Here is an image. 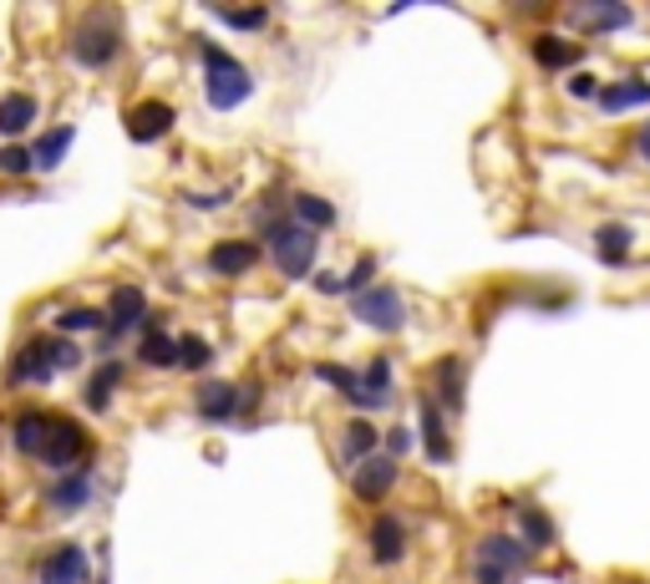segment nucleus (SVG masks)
Instances as JSON below:
<instances>
[{
  "label": "nucleus",
  "mask_w": 650,
  "mask_h": 584,
  "mask_svg": "<svg viewBox=\"0 0 650 584\" xmlns=\"http://www.w3.org/2000/svg\"><path fill=\"white\" fill-rule=\"evenodd\" d=\"M386 457H392V463H397L401 453H407V448H412V432H407V427H392V432H386Z\"/></svg>",
  "instance_id": "nucleus-37"
},
{
  "label": "nucleus",
  "mask_w": 650,
  "mask_h": 584,
  "mask_svg": "<svg viewBox=\"0 0 650 584\" xmlns=\"http://www.w3.org/2000/svg\"><path fill=\"white\" fill-rule=\"evenodd\" d=\"M382 448V432L366 422V417H351V427H346V448H340V457L346 463H366L371 453Z\"/></svg>",
  "instance_id": "nucleus-24"
},
{
  "label": "nucleus",
  "mask_w": 650,
  "mask_h": 584,
  "mask_svg": "<svg viewBox=\"0 0 650 584\" xmlns=\"http://www.w3.org/2000/svg\"><path fill=\"white\" fill-rule=\"evenodd\" d=\"M72 61L76 67H87V72H103V67H112L122 51V21L112 11H87L82 15V26L72 31Z\"/></svg>",
  "instance_id": "nucleus-2"
},
{
  "label": "nucleus",
  "mask_w": 650,
  "mask_h": 584,
  "mask_svg": "<svg viewBox=\"0 0 650 584\" xmlns=\"http://www.w3.org/2000/svg\"><path fill=\"white\" fill-rule=\"evenodd\" d=\"M260 264V245L254 239H219V245L208 249V270L214 275H244Z\"/></svg>",
  "instance_id": "nucleus-13"
},
{
  "label": "nucleus",
  "mask_w": 650,
  "mask_h": 584,
  "mask_svg": "<svg viewBox=\"0 0 650 584\" xmlns=\"http://www.w3.org/2000/svg\"><path fill=\"white\" fill-rule=\"evenodd\" d=\"M31 122H36V97L5 92V97H0V138H21Z\"/></svg>",
  "instance_id": "nucleus-20"
},
{
  "label": "nucleus",
  "mask_w": 650,
  "mask_h": 584,
  "mask_svg": "<svg viewBox=\"0 0 650 584\" xmlns=\"http://www.w3.org/2000/svg\"><path fill=\"white\" fill-rule=\"evenodd\" d=\"M198 57H204V97L214 112H234L239 103L254 97V76L244 61H234L229 51H219L214 41H198Z\"/></svg>",
  "instance_id": "nucleus-1"
},
{
  "label": "nucleus",
  "mask_w": 650,
  "mask_h": 584,
  "mask_svg": "<svg viewBox=\"0 0 650 584\" xmlns=\"http://www.w3.org/2000/svg\"><path fill=\"white\" fill-rule=\"evenodd\" d=\"M148 321V295L137 290V285H118V290L107 295V341H122L128 331H137V325Z\"/></svg>",
  "instance_id": "nucleus-8"
},
{
  "label": "nucleus",
  "mask_w": 650,
  "mask_h": 584,
  "mask_svg": "<svg viewBox=\"0 0 650 584\" xmlns=\"http://www.w3.org/2000/svg\"><path fill=\"white\" fill-rule=\"evenodd\" d=\"M315 377L321 381H330V386H336V392H346V402H351V407H382V402H376V396H366V386H361V371H351V366H336V361H321L315 366Z\"/></svg>",
  "instance_id": "nucleus-19"
},
{
  "label": "nucleus",
  "mask_w": 650,
  "mask_h": 584,
  "mask_svg": "<svg viewBox=\"0 0 650 584\" xmlns=\"http://www.w3.org/2000/svg\"><path fill=\"white\" fill-rule=\"evenodd\" d=\"M224 199H229V193H193L189 204H193V208H219Z\"/></svg>",
  "instance_id": "nucleus-39"
},
{
  "label": "nucleus",
  "mask_w": 650,
  "mask_h": 584,
  "mask_svg": "<svg viewBox=\"0 0 650 584\" xmlns=\"http://www.w3.org/2000/svg\"><path fill=\"white\" fill-rule=\"evenodd\" d=\"M224 21V26H234V31H260L269 21L265 5H250V11H214Z\"/></svg>",
  "instance_id": "nucleus-36"
},
{
  "label": "nucleus",
  "mask_w": 650,
  "mask_h": 584,
  "mask_svg": "<svg viewBox=\"0 0 650 584\" xmlns=\"http://www.w3.org/2000/svg\"><path fill=\"white\" fill-rule=\"evenodd\" d=\"M366 539H371V559H376V564H397V559L407 555V524L392 519V513L366 528Z\"/></svg>",
  "instance_id": "nucleus-15"
},
{
  "label": "nucleus",
  "mask_w": 650,
  "mask_h": 584,
  "mask_svg": "<svg viewBox=\"0 0 650 584\" xmlns=\"http://www.w3.org/2000/svg\"><path fill=\"white\" fill-rule=\"evenodd\" d=\"M371 275H376V260H371V254H361V260L351 264V275L340 279V295H361V290H371Z\"/></svg>",
  "instance_id": "nucleus-35"
},
{
  "label": "nucleus",
  "mask_w": 650,
  "mask_h": 584,
  "mask_svg": "<svg viewBox=\"0 0 650 584\" xmlns=\"http://www.w3.org/2000/svg\"><path fill=\"white\" fill-rule=\"evenodd\" d=\"M518 528H523L529 549H549L554 544V524H549V513L539 503H518Z\"/></svg>",
  "instance_id": "nucleus-26"
},
{
  "label": "nucleus",
  "mask_w": 650,
  "mask_h": 584,
  "mask_svg": "<svg viewBox=\"0 0 650 584\" xmlns=\"http://www.w3.org/2000/svg\"><path fill=\"white\" fill-rule=\"evenodd\" d=\"M61 336H87V331H103V310L92 306H76V310H61Z\"/></svg>",
  "instance_id": "nucleus-31"
},
{
  "label": "nucleus",
  "mask_w": 650,
  "mask_h": 584,
  "mask_svg": "<svg viewBox=\"0 0 650 584\" xmlns=\"http://www.w3.org/2000/svg\"><path fill=\"white\" fill-rule=\"evenodd\" d=\"M361 386H366V396L386 402V392H392V361H386V356H376V361L361 371Z\"/></svg>",
  "instance_id": "nucleus-33"
},
{
  "label": "nucleus",
  "mask_w": 650,
  "mask_h": 584,
  "mask_svg": "<svg viewBox=\"0 0 650 584\" xmlns=\"http://www.w3.org/2000/svg\"><path fill=\"white\" fill-rule=\"evenodd\" d=\"M137 361L153 366V371H168L178 366V341L162 331L158 321H143V341H137Z\"/></svg>",
  "instance_id": "nucleus-16"
},
{
  "label": "nucleus",
  "mask_w": 650,
  "mask_h": 584,
  "mask_svg": "<svg viewBox=\"0 0 650 584\" xmlns=\"http://www.w3.org/2000/svg\"><path fill=\"white\" fill-rule=\"evenodd\" d=\"M173 132V107L168 103H137L128 107V138L133 143H158Z\"/></svg>",
  "instance_id": "nucleus-10"
},
{
  "label": "nucleus",
  "mask_w": 650,
  "mask_h": 584,
  "mask_svg": "<svg viewBox=\"0 0 650 584\" xmlns=\"http://www.w3.org/2000/svg\"><path fill=\"white\" fill-rule=\"evenodd\" d=\"M87 457H92V438L82 432V422H72V417H57V422H51V438H46V448H41V457H36V463L57 467V473H72V467L87 463Z\"/></svg>",
  "instance_id": "nucleus-6"
},
{
  "label": "nucleus",
  "mask_w": 650,
  "mask_h": 584,
  "mask_svg": "<svg viewBox=\"0 0 650 584\" xmlns=\"http://www.w3.org/2000/svg\"><path fill=\"white\" fill-rule=\"evenodd\" d=\"M569 92H575V97H594V92H600V82H594L590 72H575V76H569Z\"/></svg>",
  "instance_id": "nucleus-38"
},
{
  "label": "nucleus",
  "mask_w": 650,
  "mask_h": 584,
  "mask_svg": "<svg viewBox=\"0 0 650 584\" xmlns=\"http://www.w3.org/2000/svg\"><path fill=\"white\" fill-rule=\"evenodd\" d=\"M636 147H640V158L650 163V122H646V128H640V143H636Z\"/></svg>",
  "instance_id": "nucleus-41"
},
{
  "label": "nucleus",
  "mask_w": 650,
  "mask_h": 584,
  "mask_svg": "<svg viewBox=\"0 0 650 584\" xmlns=\"http://www.w3.org/2000/svg\"><path fill=\"white\" fill-rule=\"evenodd\" d=\"M594 103L605 107V112H630V107H646V103H650V82H640V76L610 82V87L594 92Z\"/></svg>",
  "instance_id": "nucleus-18"
},
{
  "label": "nucleus",
  "mask_w": 650,
  "mask_h": 584,
  "mask_svg": "<svg viewBox=\"0 0 650 584\" xmlns=\"http://www.w3.org/2000/svg\"><path fill=\"white\" fill-rule=\"evenodd\" d=\"M533 61H539V67H544V72H564V67H575L579 57H585V51H579V46H569L564 41V36H533Z\"/></svg>",
  "instance_id": "nucleus-21"
},
{
  "label": "nucleus",
  "mask_w": 650,
  "mask_h": 584,
  "mask_svg": "<svg viewBox=\"0 0 650 584\" xmlns=\"http://www.w3.org/2000/svg\"><path fill=\"white\" fill-rule=\"evenodd\" d=\"M208 361H214V346H208L204 336H183V341H178V366H183V371H204Z\"/></svg>",
  "instance_id": "nucleus-32"
},
{
  "label": "nucleus",
  "mask_w": 650,
  "mask_h": 584,
  "mask_svg": "<svg viewBox=\"0 0 650 584\" xmlns=\"http://www.w3.org/2000/svg\"><path fill=\"white\" fill-rule=\"evenodd\" d=\"M118 381H122V366H118V361H103V371L87 381V407H92V412H107V407H112V392H118Z\"/></svg>",
  "instance_id": "nucleus-29"
},
{
  "label": "nucleus",
  "mask_w": 650,
  "mask_h": 584,
  "mask_svg": "<svg viewBox=\"0 0 650 584\" xmlns=\"http://www.w3.org/2000/svg\"><path fill=\"white\" fill-rule=\"evenodd\" d=\"M36 163H31V147L26 143H5L0 147V174L5 178H26Z\"/></svg>",
  "instance_id": "nucleus-34"
},
{
  "label": "nucleus",
  "mask_w": 650,
  "mask_h": 584,
  "mask_svg": "<svg viewBox=\"0 0 650 584\" xmlns=\"http://www.w3.org/2000/svg\"><path fill=\"white\" fill-rule=\"evenodd\" d=\"M87 498H92V478H87V473H61V478L51 482L46 503H51V509H61V513H76Z\"/></svg>",
  "instance_id": "nucleus-22"
},
{
  "label": "nucleus",
  "mask_w": 650,
  "mask_h": 584,
  "mask_svg": "<svg viewBox=\"0 0 650 584\" xmlns=\"http://www.w3.org/2000/svg\"><path fill=\"white\" fill-rule=\"evenodd\" d=\"M51 412H36V407H26L21 417L11 422V442H15V453H26V457H41V448H46V438H51Z\"/></svg>",
  "instance_id": "nucleus-14"
},
{
  "label": "nucleus",
  "mask_w": 650,
  "mask_h": 584,
  "mask_svg": "<svg viewBox=\"0 0 650 584\" xmlns=\"http://www.w3.org/2000/svg\"><path fill=\"white\" fill-rule=\"evenodd\" d=\"M41 584H87V555L82 544H61L41 559Z\"/></svg>",
  "instance_id": "nucleus-12"
},
{
  "label": "nucleus",
  "mask_w": 650,
  "mask_h": 584,
  "mask_svg": "<svg viewBox=\"0 0 650 584\" xmlns=\"http://www.w3.org/2000/svg\"><path fill=\"white\" fill-rule=\"evenodd\" d=\"M422 448H428L432 463H453V438L443 427V402L422 396Z\"/></svg>",
  "instance_id": "nucleus-17"
},
{
  "label": "nucleus",
  "mask_w": 650,
  "mask_h": 584,
  "mask_svg": "<svg viewBox=\"0 0 650 584\" xmlns=\"http://www.w3.org/2000/svg\"><path fill=\"white\" fill-rule=\"evenodd\" d=\"M523 564H529V549L518 539H508V534H488V539H478V549H473V580L478 584H514L518 574H523Z\"/></svg>",
  "instance_id": "nucleus-5"
},
{
  "label": "nucleus",
  "mask_w": 650,
  "mask_h": 584,
  "mask_svg": "<svg viewBox=\"0 0 650 584\" xmlns=\"http://www.w3.org/2000/svg\"><path fill=\"white\" fill-rule=\"evenodd\" d=\"M72 143H76V128H51L41 143L31 147V163H36L41 174H51V168H61V158H67V147Z\"/></svg>",
  "instance_id": "nucleus-23"
},
{
  "label": "nucleus",
  "mask_w": 650,
  "mask_h": 584,
  "mask_svg": "<svg viewBox=\"0 0 650 584\" xmlns=\"http://www.w3.org/2000/svg\"><path fill=\"white\" fill-rule=\"evenodd\" d=\"M296 219H300V229L321 234V229H330V224H336V204H330V199H321V193H296Z\"/></svg>",
  "instance_id": "nucleus-25"
},
{
  "label": "nucleus",
  "mask_w": 650,
  "mask_h": 584,
  "mask_svg": "<svg viewBox=\"0 0 650 584\" xmlns=\"http://www.w3.org/2000/svg\"><path fill=\"white\" fill-rule=\"evenodd\" d=\"M193 407L204 422H234L239 417V386L234 381H204L198 396H193Z\"/></svg>",
  "instance_id": "nucleus-11"
},
{
  "label": "nucleus",
  "mask_w": 650,
  "mask_h": 584,
  "mask_svg": "<svg viewBox=\"0 0 650 584\" xmlns=\"http://www.w3.org/2000/svg\"><path fill=\"white\" fill-rule=\"evenodd\" d=\"M315 290H321V295H340V275H330V270L315 275Z\"/></svg>",
  "instance_id": "nucleus-40"
},
{
  "label": "nucleus",
  "mask_w": 650,
  "mask_h": 584,
  "mask_svg": "<svg viewBox=\"0 0 650 584\" xmlns=\"http://www.w3.org/2000/svg\"><path fill=\"white\" fill-rule=\"evenodd\" d=\"M397 488V463L386 453H371L366 463H356V478H351V493L361 498V503H382L386 493Z\"/></svg>",
  "instance_id": "nucleus-9"
},
{
  "label": "nucleus",
  "mask_w": 650,
  "mask_h": 584,
  "mask_svg": "<svg viewBox=\"0 0 650 584\" xmlns=\"http://www.w3.org/2000/svg\"><path fill=\"white\" fill-rule=\"evenodd\" d=\"M76 361H82V350H76L67 336H31L26 346L15 350L11 381L15 386H21V381H51L57 371H72Z\"/></svg>",
  "instance_id": "nucleus-3"
},
{
  "label": "nucleus",
  "mask_w": 650,
  "mask_h": 584,
  "mask_svg": "<svg viewBox=\"0 0 650 584\" xmlns=\"http://www.w3.org/2000/svg\"><path fill=\"white\" fill-rule=\"evenodd\" d=\"M594 245H600L594 254L605 264H625V254H630V249H625L630 245V229H625V224H605V229L594 234Z\"/></svg>",
  "instance_id": "nucleus-30"
},
{
  "label": "nucleus",
  "mask_w": 650,
  "mask_h": 584,
  "mask_svg": "<svg viewBox=\"0 0 650 584\" xmlns=\"http://www.w3.org/2000/svg\"><path fill=\"white\" fill-rule=\"evenodd\" d=\"M269 239V254H275V264H280V275L285 279H305L315 270V234L311 229H300L296 219H265L260 224Z\"/></svg>",
  "instance_id": "nucleus-4"
},
{
  "label": "nucleus",
  "mask_w": 650,
  "mask_h": 584,
  "mask_svg": "<svg viewBox=\"0 0 650 584\" xmlns=\"http://www.w3.org/2000/svg\"><path fill=\"white\" fill-rule=\"evenodd\" d=\"M437 392L447 396V412H462V392H468V366L458 356L437 361Z\"/></svg>",
  "instance_id": "nucleus-27"
},
{
  "label": "nucleus",
  "mask_w": 650,
  "mask_h": 584,
  "mask_svg": "<svg viewBox=\"0 0 650 584\" xmlns=\"http://www.w3.org/2000/svg\"><path fill=\"white\" fill-rule=\"evenodd\" d=\"M575 21H585L590 31H621L630 26V5H579V11H569Z\"/></svg>",
  "instance_id": "nucleus-28"
},
{
  "label": "nucleus",
  "mask_w": 650,
  "mask_h": 584,
  "mask_svg": "<svg viewBox=\"0 0 650 584\" xmlns=\"http://www.w3.org/2000/svg\"><path fill=\"white\" fill-rule=\"evenodd\" d=\"M351 315L361 325H371V331H401V295L392 290V285H371V290L351 295Z\"/></svg>",
  "instance_id": "nucleus-7"
}]
</instances>
